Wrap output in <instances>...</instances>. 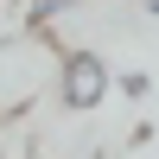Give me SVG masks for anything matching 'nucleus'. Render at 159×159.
I'll list each match as a JSON object with an SVG mask.
<instances>
[{
    "mask_svg": "<svg viewBox=\"0 0 159 159\" xmlns=\"http://www.w3.org/2000/svg\"><path fill=\"white\" fill-rule=\"evenodd\" d=\"M102 96H108V64L96 51H70L64 57V102L70 108H96Z\"/></svg>",
    "mask_w": 159,
    "mask_h": 159,
    "instance_id": "nucleus-1",
    "label": "nucleus"
},
{
    "mask_svg": "<svg viewBox=\"0 0 159 159\" xmlns=\"http://www.w3.org/2000/svg\"><path fill=\"white\" fill-rule=\"evenodd\" d=\"M70 0H32V19H51V13H64Z\"/></svg>",
    "mask_w": 159,
    "mask_h": 159,
    "instance_id": "nucleus-2",
    "label": "nucleus"
},
{
    "mask_svg": "<svg viewBox=\"0 0 159 159\" xmlns=\"http://www.w3.org/2000/svg\"><path fill=\"white\" fill-rule=\"evenodd\" d=\"M147 13H153V19H159V0H147Z\"/></svg>",
    "mask_w": 159,
    "mask_h": 159,
    "instance_id": "nucleus-3",
    "label": "nucleus"
}]
</instances>
